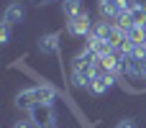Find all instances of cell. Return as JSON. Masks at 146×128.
Returning a JSON list of instances; mask_svg holds the SVG:
<instances>
[{
	"label": "cell",
	"mask_w": 146,
	"mask_h": 128,
	"mask_svg": "<svg viewBox=\"0 0 146 128\" xmlns=\"http://www.w3.org/2000/svg\"><path fill=\"white\" fill-rule=\"evenodd\" d=\"M28 115H31V123H36L38 128H46V126H54V123H56V115H54L51 103H38V105H33V108L28 110Z\"/></svg>",
	"instance_id": "obj_1"
},
{
	"label": "cell",
	"mask_w": 146,
	"mask_h": 128,
	"mask_svg": "<svg viewBox=\"0 0 146 128\" xmlns=\"http://www.w3.org/2000/svg\"><path fill=\"white\" fill-rule=\"evenodd\" d=\"M92 18H90V13L85 10V13H80L77 18H72V21H67V33L69 36H74V38H87V33L92 31Z\"/></svg>",
	"instance_id": "obj_2"
},
{
	"label": "cell",
	"mask_w": 146,
	"mask_h": 128,
	"mask_svg": "<svg viewBox=\"0 0 146 128\" xmlns=\"http://www.w3.org/2000/svg\"><path fill=\"white\" fill-rule=\"evenodd\" d=\"M36 49H38V54H44V56H59L62 54V33H44L41 38H38V44H36Z\"/></svg>",
	"instance_id": "obj_3"
},
{
	"label": "cell",
	"mask_w": 146,
	"mask_h": 128,
	"mask_svg": "<svg viewBox=\"0 0 146 128\" xmlns=\"http://www.w3.org/2000/svg\"><path fill=\"white\" fill-rule=\"evenodd\" d=\"M113 85H115V77H113V74H103V77L95 74V77L90 80V85H87V92L95 95V97H100V95H105Z\"/></svg>",
	"instance_id": "obj_4"
},
{
	"label": "cell",
	"mask_w": 146,
	"mask_h": 128,
	"mask_svg": "<svg viewBox=\"0 0 146 128\" xmlns=\"http://www.w3.org/2000/svg\"><path fill=\"white\" fill-rule=\"evenodd\" d=\"M23 18H26V8L21 3H8L5 5V13H3V21L5 23L18 26V23H23Z\"/></svg>",
	"instance_id": "obj_5"
},
{
	"label": "cell",
	"mask_w": 146,
	"mask_h": 128,
	"mask_svg": "<svg viewBox=\"0 0 146 128\" xmlns=\"http://www.w3.org/2000/svg\"><path fill=\"white\" fill-rule=\"evenodd\" d=\"M33 105H38L33 87H26V90H21V92L15 95V108H18V110H31Z\"/></svg>",
	"instance_id": "obj_6"
},
{
	"label": "cell",
	"mask_w": 146,
	"mask_h": 128,
	"mask_svg": "<svg viewBox=\"0 0 146 128\" xmlns=\"http://www.w3.org/2000/svg\"><path fill=\"white\" fill-rule=\"evenodd\" d=\"M62 13L67 15V21L77 18L80 13H85V8H82V0H64V3H62Z\"/></svg>",
	"instance_id": "obj_7"
},
{
	"label": "cell",
	"mask_w": 146,
	"mask_h": 128,
	"mask_svg": "<svg viewBox=\"0 0 146 128\" xmlns=\"http://www.w3.org/2000/svg\"><path fill=\"white\" fill-rule=\"evenodd\" d=\"M33 90H36L38 103H54V97H56V87H51V85H36Z\"/></svg>",
	"instance_id": "obj_8"
},
{
	"label": "cell",
	"mask_w": 146,
	"mask_h": 128,
	"mask_svg": "<svg viewBox=\"0 0 146 128\" xmlns=\"http://www.w3.org/2000/svg\"><path fill=\"white\" fill-rule=\"evenodd\" d=\"M126 36H128V41H133V44H146V26L133 23V26L126 31Z\"/></svg>",
	"instance_id": "obj_9"
},
{
	"label": "cell",
	"mask_w": 146,
	"mask_h": 128,
	"mask_svg": "<svg viewBox=\"0 0 146 128\" xmlns=\"http://www.w3.org/2000/svg\"><path fill=\"white\" fill-rule=\"evenodd\" d=\"M0 44H3V46L10 44V23H5V21H3V26H0Z\"/></svg>",
	"instance_id": "obj_10"
},
{
	"label": "cell",
	"mask_w": 146,
	"mask_h": 128,
	"mask_svg": "<svg viewBox=\"0 0 146 128\" xmlns=\"http://www.w3.org/2000/svg\"><path fill=\"white\" fill-rule=\"evenodd\" d=\"M115 128H139V126H136V121H133V118H123V121H118V123H115Z\"/></svg>",
	"instance_id": "obj_11"
},
{
	"label": "cell",
	"mask_w": 146,
	"mask_h": 128,
	"mask_svg": "<svg viewBox=\"0 0 146 128\" xmlns=\"http://www.w3.org/2000/svg\"><path fill=\"white\" fill-rule=\"evenodd\" d=\"M13 128H31V123H28V121H15Z\"/></svg>",
	"instance_id": "obj_12"
},
{
	"label": "cell",
	"mask_w": 146,
	"mask_h": 128,
	"mask_svg": "<svg viewBox=\"0 0 146 128\" xmlns=\"http://www.w3.org/2000/svg\"><path fill=\"white\" fill-rule=\"evenodd\" d=\"M49 3H54V0H31V5H36V8H41V5H49Z\"/></svg>",
	"instance_id": "obj_13"
},
{
	"label": "cell",
	"mask_w": 146,
	"mask_h": 128,
	"mask_svg": "<svg viewBox=\"0 0 146 128\" xmlns=\"http://www.w3.org/2000/svg\"><path fill=\"white\" fill-rule=\"evenodd\" d=\"M103 3H113V0H98V5H103Z\"/></svg>",
	"instance_id": "obj_14"
},
{
	"label": "cell",
	"mask_w": 146,
	"mask_h": 128,
	"mask_svg": "<svg viewBox=\"0 0 146 128\" xmlns=\"http://www.w3.org/2000/svg\"><path fill=\"white\" fill-rule=\"evenodd\" d=\"M46 128H56V123H54V126H46Z\"/></svg>",
	"instance_id": "obj_15"
}]
</instances>
